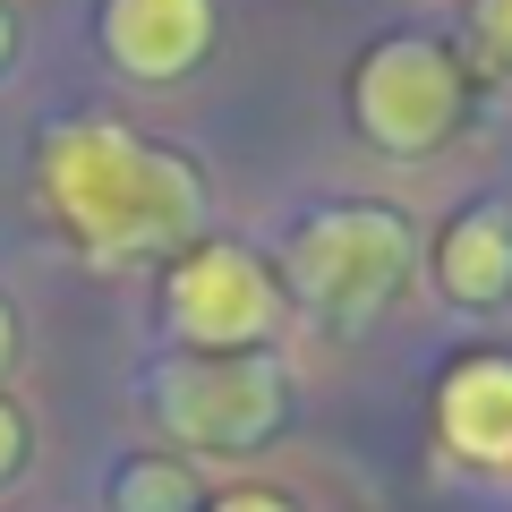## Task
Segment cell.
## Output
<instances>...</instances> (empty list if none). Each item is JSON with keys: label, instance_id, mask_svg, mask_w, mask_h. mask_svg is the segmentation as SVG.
<instances>
[{"label": "cell", "instance_id": "1", "mask_svg": "<svg viewBox=\"0 0 512 512\" xmlns=\"http://www.w3.org/2000/svg\"><path fill=\"white\" fill-rule=\"evenodd\" d=\"M43 197L60 205L94 256H137V248H180L205 214V188L180 154L137 146L111 120H77L43 137Z\"/></svg>", "mask_w": 512, "mask_h": 512}, {"label": "cell", "instance_id": "2", "mask_svg": "<svg viewBox=\"0 0 512 512\" xmlns=\"http://www.w3.org/2000/svg\"><path fill=\"white\" fill-rule=\"evenodd\" d=\"M291 291L299 308L316 316L325 333H359L384 299L402 291L410 274V231L402 214H384V205H342V214H308L291 231Z\"/></svg>", "mask_w": 512, "mask_h": 512}, {"label": "cell", "instance_id": "3", "mask_svg": "<svg viewBox=\"0 0 512 512\" xmlns=\"http://www.w3.org/2000/svg\"><path fill=\"white\" fill-rule=\"evenodd\" d=\"M154 410L197 453H248L291 419V376L274 350H222V359H171L154 376Z\"/></svg>", "mask_w": 512, "mask_h": 512}, {"label": "cell", "instance_id": "4", "mask_svg": "<svg viewBox=\"0 0 512 512\" xmlns=\"http://www.w3.org/2000/svg\"><path fill=\"white\" fill-rule=\"evenodd\" d=\"M163 316H171V333H180L197 359H222V350H265V333H274V316H282V291H274V274H265L248 248L205 239V248H188L180 265H171Z\"/></svg>", "mask_w": 512, "mask_h": 512}, {"label": "cell", "instance_id": "5", "mask_svg": "<svg viewBox=\"0 0 512 512\" xmlns=\"http://www.w3.org/2000/svg\"><path fill=\"white\" fill-rule=\"evenodd\" d=\"M453 120H461V77H453V60H444L436 43L402 35V43H384V52H367V69H359V128L384 154L444 146Z\"/></svg>", "mask_w": 512, "mask_h": 512}, {"label": "cell", "instance_id": "6", "mask_svg": "<svg viewBox=\"0 0 512 512\" xmlns=\"http://www.w3.org/2000/svg\"><path fill=\"white\" fill-rule=\"evenodd\" d=\"M214 43V0H103V52L128 77H180Z\"/></svg>", "mask_w": 512, "mask_h": 512}, {"label": "cell", "instance_id": "7", "mask_svg": "<svg viewBox=\"0 0 512 512\" xmlns=\"http://www.w3.org/2000/svg\"><path fill=\"white\" fill-rule=\"evenodd\" d=\"M436 427L461 461L512 470V359H461L436 393Z\"/></svg>", "mask_w": 512, "mask_h": 512}, {"label": "cell", "instance_id": "8", "mask_svg": "<svg viewBox=\"0 0 512 512\" xmlns=\"http://www.w3.org/2000/svg\"><path fill=\"white\" fill-rule=\"evenodd\" d=\"M436 282L461 299V308H495V299H512V214H504V205H470V214L444 231Z\"/></svg>", "mask_w": 512, "mask_h": 512}, {"label": "cell", "instance_id": "9", "mask_svg": "<svg viewBox=\"0 0 512 512\" xmlns=\"http://www.w3.org/2000/svg\"><path fill=\"white\" fill-rule=\"evenodd\" d=\"M111 512H197V478L180 461H128L111 478Z\"/></svg>", "mask_w": 512, "mask_h": 512}, {"label": "cell", "instance_id": "10", "mask_svg": "<svg viewBox=\"0 0 512 512\" xmlns=\"http://www.w3.org/2000/svg\"><path fill=\"white\" fill-rule=\"evenodd\" d=\"M470 26H478V43H487V60L512 69V0H470Z\"/></svg>", "mask_w": 512, "mask_h": 512}, {"label": "cell", "instance_id": "11", "mask_svg": "<svg viewBox=\"0 0 512 512\" xmlns=\"http://www.w3.org/2000/svg\"><path fill=\"white\" fill-rule=\"evenodd\" d=\"M26 470V419H18V402H0V487Z\"/></svg>", "mask_w": 512, "mask_h": 512}, {"label": "cell", "instance_id": "12", "mask_svg": "<svg viewBox=\"0 0 512 512\" xmlns=\"http://www.w3.org/2000/svg\"><path fill=\"white\" fill-rule=\"evenodd\" d=\"M205 512H291L282 495H265V487H231V495H214Z\"/></svg>", "mask_w": 512, "mask_h": 512}, {"label": "cell", "instance_id": "13", "mask_svg": "<svg viewBox=\"0 0 512 512\" xmlns=\"http://www.w3.org/2000/svg\"><path fill=\"white\" fill-rule=\"evenodd\" d=\"M9 359H18V316L0 308V376H9Z\"/></svg>", "mask_w": 512, "mask_h": 512}, {"label": "cell", "instance_id": "14", "mask_svg": "<svg viewBox=\"0 0 512 512\" xmlns=\"http://www.w3.org/2000/svg\"><path fill=\"white\" fill-rule=\"evenodd\" d=\"M0 60H9V9H0Z\"/></svg>", "mask_w": 512, "mask_h": 512}]
</instances>
